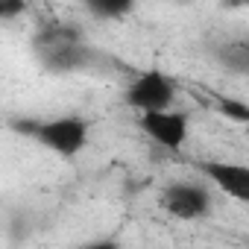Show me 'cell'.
Here are the masks:
<instances>
[{
    "label": "cell",
    "mask_w": 249,
    "mask_h": 249,
    "mask_svg": "<svg viewBox=\"0 0 249 249\" xmlns=\"http://www.w3.org/2000/svg\"><path fill=\"white\" fill-rule=\"evenodd\" d=\"M15 129L21 135L36 138L41 147H47L50 153L62 156V159H73L85 150L88 144V123L82 117H53V120H18Z\"/></svg>",
    "instance_id": "cell-1"
},
{
    "label": "cell",
    "mask_w": 249,
    "mask_h": 249,
    "mask_svg": "<svg viewBox=\"0 0 249 249\" xmlns=\"http://www.w3.org/2000/svg\"><path fill=\"white\" fill-rule=\"evenodd\" d=\"M36 50H38L41 62L47 68H53V71H73V68H79L88 59V50L82 47V38H79V33L71 24L47 27L38 36Z\"/></svg>",
    "instance_id": "cell-2"
},
{
    "label": "cell",
    "mask_w": 249,
    "mask_h": 249,
    "mask_svg": "<svg viewBox=\"0 0 249 249\" xmlns=\"http://www.w3.org/2000/svg\"><path fill=\"white\" fill-rule=\"evenodd\" d=\"M138 126L150 141H156L164 150H182L188 141V114L176 108H156V111H141L138 114Z\"/></svg>",
    "instance_id": "cell-3"
},
{
    "label": "cell",
    "mask_w": 249,
    "mask_h": 249,
    "mask_svg": "<svg viewBox=\"0 0 249 249\" xmlns=\"http://www.w3.org/2000/svg\"><path fill=\"white\" fill-rule=\"evenodd\" d=\"M173 97H176V85L161 71H144L126 88V106L135 108L138 114L167 108V106H173Z\"/></svg>",
    "instance_id": "cell-4"
},
{
    "label": "cell",
    "mask_w": 249,
    "mask_h": 249,
    "mask_svg": "<svg viewBox=\"0 0 249 249\" xmlns=\"http://www.w3.org/2000/svg\"><path fill=\"white\" fill-rule=\"evenodd\" d=\"M161 205L176 220H199L211 208V194L199 182H173L161 194Z\"/></svg>",
    "instance_id": "cell-5"
},
{
    "label": "cell",
    "mask_w": 249,
    "mask_h": 249,
    "mask_svg": "<svg viewBox=\"0 0 249 249\" xmlns=\"http://www.w3.org/2000/svg\"><path fill=\"white\" fill-rule=\"evenodd\" d=\"M196 170L237 202H249V167L237 161H196Z\"/></svg>",
    "instance_id": "cell-6"
},
{
    "label": "cell",
    "mask_w": 249,
    "mask_h": 249,
    "mask_svg": "<svg viewBox=\"0 0 249 249\" xmlns=\"http://www.w3.org/2000/svg\"><path fill=\"white\" fill-rule=\"evenodd\" d=\"M82 3L97 18H123L135 9V0H82Z\"/></svg>",
    "instance_id": "cell-7"
},
{
    "label": "cell",
    "mask_w": 249,
    "mask_h": 249,
    "mask_svg": "<svg viewBox=\"0 0 249 249\" xmlns=\"http://www.w3.org/2000/svg\"><path fill=\"white\" fill-rule=\"evenodd\" d=\"M24 0H0V21L3 18H12V15H18V12H24Z\"/></svg>",
    "instance_id": "cell-8"
}]
</instances>
